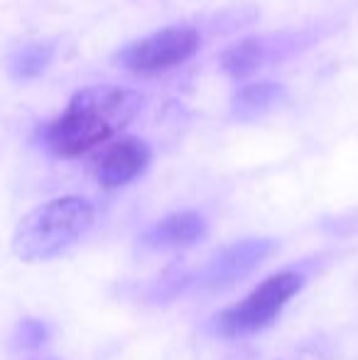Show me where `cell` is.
<instances>
[{
	"instance_id": "6da1fadb",
	"label": "cell",
	"mask_w": 358,
	"mask_h": 360,
	"mask_svg": "<svg viewBox=\"0 0 358 360\" xmlns=\"http://www.w3.org/2000/svg\"><path fill=\"white\" fill-rule=\"evenodd\" d=\"M143 105L140 94L120 86H89L74 94L64 113L44 130V143L59 157H79L125 128Z\"/></svg>"
},
{
	"instance_id": "7a4b0ae2",
	"label": "cell",
	"mask_w": 358,
	"mask_h": 360,
	"mask_svg": "<svg viewBox=\"0 0 358 360\" xmlns=\"http://www.w3.org/2000/svg\"><path fill=\"white\" fill-rule=\"evenodd\" d=\"M94 226V206L79 196H62L37 206L20 221L13 252L25 262H39L69 250Z\"/></svg>"
},
{
	"instance_id": "3957f363",
	"label": "cell",
	"mask_w": 358,
	"mask_h": 360,
	"mask_svg": "<svg viewBox=\"0 0 358 360\" xmlns=\"http://www.w3.org/2000/svg\"><path fill=\"white\" fill-rule=\"evenodd\" d=\"M305 285V275L300 272H277V275L268 277L265 282H260L248 297H243L238 304L224 309L216 316L214 328L221 336H248L260 328L270 326L277 319V314L287 307L292 297Z\"/></svg>"
},
{
	"instance_id": "277c9868",
	"label": "cell",
	"mask_w": 358,
	"mask_h": 360,
	"mask_svg": "<svg viewBox=\"0 0 358 360\" xmlns=\"http://www.w3.org/2000/svg\"><path fill=\"white\" fill-rule=\"evenodd\" d=\"M201 37L194 27H165L145 39L128 44L120 52L118 64L135 74H158L194 57Z\"/></svg>"
},
{
	"instance_id": "5b68a950",
	"label": "cell",
	"mask_w": 358,
	"mask_h": 360,
	"mask_svg": "<svg viewBox=\"0 0 358 360\" xmlns=\"http://www.w3.org/2000/svg\"><path fill=\"white\" fill-rule=\"evenodd\" d=\"M275 248L277 243L270 240V238H248V240L236 243V245L226 248L224 252H219L204 267V272L199 277V285L209 289H224L236 285L245 275H250L265 257L272 255Z\"/></svg>"
},
{
	"instance_id": "8992f818",
	"label": "cell",
	"mask_w": 358,
	"mask_h": 360,
	"mask_svg": "<svg viewBox=\"0 0 358 360\" xmlns=\"http://www.w3.org/2000/svg\"><path fill=\"white\" fill-rule=\"evenodd\" d=\"M150 162V147L138 138H125L110 145L96 162V176L106 189L125 186L145 172Z\"/></svg>"
},
{
	"instance_id": "52a82bcc",
	"label": "cell",
	"mask_w": 358,
	"mask_h": 360,
	"mask_svg": "<svg viewBox=\"0 0 358 360\" xmlns=\"http://www.w3.org/2000/svg\"><path fill=\"white\" fill-rule=\"evenodd\" d=\"M206 236V221L194 211L170 214L143 233V245L150 250H184Z\"/></svg>"
},
{
	"instance_id": "ba28073f",
	"label": "cell",
	"mask_w": 358,
	"mask_h": 360,
	"mask_svg": "<svg viewBox=\"0 0 358 360\" xmlns=\"http://www.w3.org/2000/svg\"><path fill=\"white\" fill-rule=\"evenodd\" d=\"M285 98V89L277 84H250L245 89H241L234 96V113L238 118H255V115L270 110L272 105H277Z\"/></svg>"
},
{
	"instance_id": "9c48e42d",
	"label": "cell",
	"mask_w": 358,
	"mask_h": 360,
	"mask_svg": "<svg viewBox=\"0 0 358 360\" xmlns=\"http://www.w3.org/2000/svg\"><path fill=\"white\" fill-rule=\"evenodd\" d=\"M263 57H265V47L260 39H241V42L231 44L224 52L221 67H224L226 74L243 79V76L253 74L255 69H260Z\"/></svg>"
},
{
	"instance_id": "30bf717a",
	"label": "cell",
	"mask_w": 358,
	"mask_h": 360,
	"mask_svg": "<svg viewBox=\"0 0 358 360\" xmlns=\"http://www.w3.org/2000/svg\"><path fill=\"white\" fill-rule=\"evenodd\" d=\"M54 57V49L52 44H27L23 47L18 54H13V62H10V72L18 79H34L49 67Z\"/></svg>"
}]
</instances>
